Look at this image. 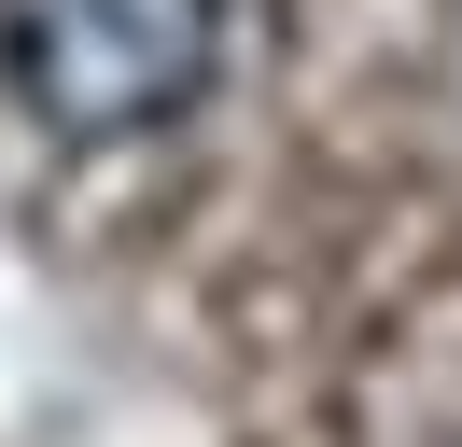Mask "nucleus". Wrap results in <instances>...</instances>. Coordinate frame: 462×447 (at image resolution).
<instances>
[{"label": "nucleus", "mask_w": 462, "mask_h": 447, "mask_svg": "<svg viewBox=\"0 0 462 447\" xmlns=\"http://www.w3.org/2000/svg\"><path fill=\"white\" fill-rule=\"evenodd\" d=\"M225 70V0H0V98L42 140H154Z\"/></svg>", "instance_id": "nucleus-1"}]
</instances>
